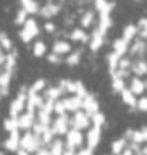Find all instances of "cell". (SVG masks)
Returning a JSON list of instances; mask_svg holds the SVG:
<instances>
[{"instance_id": "5b68a950", "label": "cell", "mask_w": 147, "mask_h": 155, "mask_svg": "<svg viewBox=\"0 0 147 155\" xmlns=\"http://www.w3.org/2000/svg\"><path fill=\"white\" fill-rule=\"evenodd\" d=\"M105 155H147V126L126 129Z\"/></svg>"}, {"instance_id": "3957f363", "label": "cell", "mask_w": 147, "mask_h": 155, "mask_svg": "<svg viewBox=\"0 0 147 155\" xmlns=\"http://www.w3.org/2000/svg\"><path fill=\"white\" fill-rule=\"evenodd\" d=\"M112 92L133 111L147 113V18L128 24L107 55Z\"/></svg>"}, {"instance_id": "6da1fadb", "label": "cell", "mask_w": 147, "mask_h": 155, "mask_svg": "<svg viewBox=\"0 0 147 155\" xmlns=\"http://www.w3.org/2000/svg\"><path fill=\"white\" fill-rule=\"evenodd\" d=\"M104 126L100 102L82 81L41 78L10 102L3 147L15 155H94Z\"/></svg>"}, {"instance_id": "277c9868", "label": "cell", "mask_w": 147, "mask_h": 155, "mask_svg": "<svg viewBox=\"0 0 147 155\" xmlns=\"http://www.w3.org/2000/svg\"><path fill=\"white\" fill-rule=\"evenodd\" d=\"M18 73V50L7 32L0 29V102L7 99Z\"/></svg>"}, {"instance_id": "7a4b0ae2", "label": "cell", "mask_w": 147, "mask_h": 155, "mask_svg": "<svg viewBox=\"0 0 147 155\" xmlns=\"http://www.w3.org/2000/svg\"><path fill=\"white\" fill-rule=\"evenodd\" d=\"M110 0H19L18 36L32 57L53 66H78L105 44Z\"/></svg>"}]
</instances>
